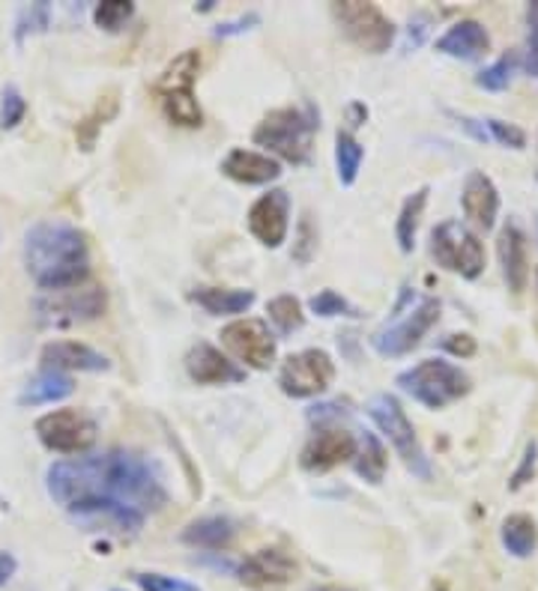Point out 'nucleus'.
<instances>
[{"instance_id": "bb28decb", "label": "nucleus", "mask_w": 538, "mask_h": 591, "mask_svg": "<svg viewBox=\"0 0 538 591\" xmlns=\"http://www.w3.org/2000/svg\"><path fill=\"white\" fill-rule=\"evenodd\" d=\"M425 204H428V185L416 189V192L404 201L398 221H395V239H398V249L404 254H410L416 249V233H419V221H422Z\"/></svg>"}, {"instance_id": "b1692460", "label": "nucleus", "mask_w": 538, "mask_h": 591, "mask_svg": "<svg viewBox=\"0 0 538 591\" xmlns=\"http://www.w3.org/2000/svg\"><path fill=\"white\" fill-rule=\"evenodd\" d=\"M183 544L198 550H228L237 538V523L228 517H201L183 529Z\"/></svg>"}, {"instance_id": "6e6552de", "label": "nucleus", "mask_w": 538, "mask_h": 591, "mask_svg": "<svg viewBox=\"0 0 538 591\" xmlns=\"http://www.w3.org/2000/svg\"><path fill=\"white\" fill-rule=\"evenodd\" d=\"M330 10H333V19L342 27V34L368 55H386L395 43V24L374 3L342 0V3H333Z\"/></svg>"}, {"instance_id": "7ed1b4c3", "label": "nucleus", "mask_w": 538, "mask_h": 591, "mask_svg": "<svg viewBox=\"0 0 538 591\" xmlns=\"http://www.w3.org/2000/svg\"><path fill=\"white\" fill-rule=\"evenodd\" d=\"M318 114L311 108H275L254 129V144L270 149L282 159L302 165L309 159L314 132H318Z\"/></svg>"}, {"instance_id": "72a5a7b5", "label": "nucleus", "mask_w": 538, "mask_h": 591, "mask_svg": "<svg viewBox=\"0 0 538 591\" xmlns=\"http://www.w3.org/2000/svg\"><path fill=\"white\" fill-rule=\"evenodd\" d=\"M51 27V7H48L46 0H39V3H31V7H24L19 12V19H15V39L24 43L27 36L43 34Z\"/></svg>"}, {"instance_id": "a19ab883", "label": "nucleus", "mask_w": 538, "mask_h": 591, "mask_svg": "<svg viewBox=\"0 0 538 591\" xmlns=\"http://www.w3.org/2000/svg\"><path fill=\"white\" fill-rule=\"evenodd\" d=\"M314 242H318V230L311 225V218H302V225H299V245L294 249V261L297 263H309L311 261V251H314Z\"/></svg>"}, {"instance_id": "864d4df0", "label": "nucleus", "mask_w": 538, "mask_h": 591, "mask_svg": "<svg viewBox=\"0 0 538 591\" xmlns=\"http://www.w3.org/2000/svg\"><path fill=\"white\" fill-rule=\"evenodd\" d=\"M440 591H446V589H440Z\"/></svg>"}, {"instance_id": "5701e85b", "label": "nucleus", "mask_w": 538, "mask_h": 591, "mask_svg": "<svg viewBox=\"0 0 538 591\" xmlns=\"http://www.w3.org/2000/svg\"><path fill=\"white\" fill-rule=\"evenodd\" d=\"M192 302H198L213 317H237L254 305V293L234 287H198L192 290Z\"/></svg>"}, {"instance_id": "1a4fd4ad", "label": "nucleus", "mask_w": 538, "mask_h": 591, "mask_svg": "<svg viewBox=\"0 0 538 591\" xmlns=\"http://www.w3.org/2000/svg\"><path fill=\"white\" fill-rule=\"evenodd\" d=\"M440 311H443L440 299L425 296L419 305L407 311V317L374 331V335H371V347H374L380 355H386V359H398V355L413 353V350L422 343L425 335L440 323Z\"/></svg>"}, {"instance_id": "8fccbe9b", "label": "nucleus", "mask_w": 538, "mask_h": 591, "mask_svg": "<svg viewBox=\"0 0 538 591\" xmlns=\"http://www.w3.org/2000/svg\"><path fill=\"white\" fill-rule=\"evenodd\" d=\"M536 287H538V269H536Z\"/></svg>"}, {"instance_id": "dca6fc26", "label": "nucleus", "mask_w": 538, "mask_h": 591, "mask_svg": "<svg viewBox=\"0 0 538 591\" xmlns=\"http://www.w3.org/2000/svg\"><path fill=\"white\" fill-rule=\"evenodd\" d=\"M186 371L198 386H228V383H242L246 379V371H240L228 355H222V350H216L213 343L206 341H198L186 353Z\"/></svg>"}, {"instance_id": "c9c22d12", "label": "nucleus", "mask_w": 538, "mask_h": 591, "mask_svg": "<svg viewBox=\"0 0 538 591\" xmlns=\"http://www.w3.org/2000/svg\"><path fill=\"white\" fill-rule=\"evenodd\" d=\"M485 129H488V135H491L493 144H500V147L509 149H527V132L515 123H505V120H497V117H488L485 120Z\"/></svg>"}, {"instance_id": "cd10ccee", "label": "nucleus", "mask_w": 538, "mask_h": 591, "mask_svg": "<svg viewBox=\"0 0 538 591\" xmlns=\"http://www.w3.org/2000/svg\"><path fill=\"white\" fill-rule=\"evenodd\" d=\"M162 111H165V117L174 125H183V129H198V125L204 123V111H201V105H198L192 91L162 93Z\"/></svg>"}, {"instance_id": "9d476101", "label": "nucleus", "mask_w": 538, "mask_h": 591, "mask_svg": "<svg viewBox=\"0 0 538 591\" xmlns=\"http://www.w3.org/2000/svg\"><path fill=\"white\" fill-rule=\"evenodd\" d=\"M335 379V362L326 350H302V353L287 355L282 371H278V386L287 398H318L326 388L333 386Z\"/></svg>"}, {"instance_id": "473e14b6", "label": "nucleus", "mask_w": 538, "mask_h": 591, "mask_svg": "<svg viewBox=\"0 0 538 591\" xmlns=\"http://www.w3.org/2000/svg\"><path fill=\"white\" fill-rule=\"evenodd\" d=\"M132 15H135V3L129 0H103L93 7V22L108 34H120L132 22Z\"/></svg>"}, {"instance_id": "f704fd0d", "label": "nucleus", "mask_w": 538, "mask_h": 591, "mask_svg": "<svg viewBox=\"0 0 538 591\" xmlns=\"http://www.w3.org/2000/svg\"><path fill=\"white\" fill-rule=\"evenodd\" d=\"M311 314H318V317L330 319V317H362L359 311H356L342 293H335V290H321L318 296H311Z\"/></svg>"}, {"instance_id": "9b49d317", "label": "nucleus", "mask_w": 538, "mask_h": 591, "mask_svg": "<svg viewBox=\"0 0 538 591\" xmlns=\"http://www.w3.org/2000/svg\"><path fill=\"white\" fill-rule=\"evenodd\" d=\"M36 436L55 455H84L96 443V421L79 410L46 412L36 421Z\"/></svg>"}, {"instance_id": "79ce46f5", "label": "nucleus", "mask_w": 538, "mask_h": 591, "mask_svg": "<svg viewBox=\"0 0 538 591\" xmlns=\"http://www.w3.org/2000/svg\"><path fill=\"white\" fill-rule=\"evenodd\" d=\"M258 22H261V15H258V12H249V15H240V19H234V22L218 24L213 34H216L218 39H228V36H240V34H246V31H252V27Z\"/></svg>"}, {"instance_id": "4468645a", "label": "nucleus", "mask_w": 538, "mask_h": 591, "mask_svg": "<svg viewBox=\"0 0 538 591\" xmlns=\"http://www.w3.org/2000/svg\"><path fill=\"white\" fill-rule=\"evenodd\" d=\"M356 451H359V443L354 433L342 431V427H323L306 443L299 463L309 472H330L347 460H356Z\"/></svg>"}, {"instance_id": "37998d69", "label": "nucleus", "mask_w": 538, "mask_h": 591, "mask_svg": "<svg viewBox=\"0 0 538 591\" xmlns=\"http://www.w3.org/2000/svg\"><path fill=\"white\" fill-rule=\"evenodd\" d=\"M443 350H449L452 355H461V359H470L473 353H476V338L473 335H449V338H443Z\"/></svg>"}, {"instance_id": "de8ad7c7", "label": "nucleus", "mask_w": 538, "mask_h": 591, "mask_svg": "<svg viewBox=\"0 0 538 591\" xmlns=\"http://www.w3.org/2000/svg\"><path fill=\"white\" fill-rule=\"evenodd\" d=\"M213 7H216V3H213V0H204V3H201V7H198V10H201V12H210V10H213Z\"/></svg>"}, {"instance_id": "a211bd4d", "label": "nucleus", "mask_w": 538, "mask_h": 591, "mask_svg": "<svg viewBox=\"0 0 538 591\" xmlns=\"http://www.w3.org/2000/svg\"><path fill=\"white\" fill-rule=\"evenodd\" d=\"M497 251H500V266H503V278L509 290L521 296L529 285V254H527V233L521 230L517 221H505L497 239Z\"/></svg>"}, {"instance_id": "09e8293b", "label": "nucleus", "mask_w": 538, "mask_h": 591, "mask_svg": "<svg viewBox=\"0 0 538 591\" xmlns=\"http://www.w3.org/2000/svg\"><path fill=\"white\" fill-rule=\"evenodd\" d=\"M311 591H347V589H338V586H321V589H311Z\"/></svg>"}, {"instance_id": "f3484780", "label": "nucleus", "mask_w": 538, "mask_h": 591, "mask_svg": "<svg viewBox=\"0 0 538 591\" xmlns=\"http://www.w3.org/2000/svg\"><path fill=\"white\" fill-rule=\"evenodd\" d=\"M461 209L479 230H491L500 216V192L485 171H470L461 189Z\"/></svg>"}, {"instance_id": "20e7f679", "label": "nucleus", "mask_w": 538, "mask_h": 591, "mask_svg": "<svg viewBox=\"0 0 538 591\" xmlns=\"http://www.w3.org/2000/svg\"><path fill=\"white\" fill-rule=\"evenodd\" d=\"M108 307V293L103 285L81 281V285L48 290L34 299V317L46 329H69L99 319Z\"/></svg>"}, {"instance_id": "f257e3e1", "label": "nucleus", "mask_w": 538, "mask_h": 591, "mask_svg": "<svg viewBox=\"0 0 538 591\" xmlns=\"http://www.w3.org/2000/svg\"><path fill=\"white\" fill-rule=\"evenodd\" d=\"M46 487L87 532L135 534L150 514L168 505L159 467L127 448L55 460L46 472Z\"/></svg>"}, {"instance_id": "2f4dec72", "label": "nucleus", "mask_w": 538, "mask_h": 591, "mask_svg": "<svg viewBox=\"0 0 538 591\" xmlns=\"http://www.w3.org/2000/svg\"><path fill=\"white\" fill-rule=\"evenodd\" d=\"M515 69H517V55L515 51H505L503 58L493 60L491 67H485L476 75V87L488 93H503L512 87V79H515Z\"/></svg>"}, {"instance_id": "a18cd8bd", "label": "nucleus", "mask_w": 538, "mask_h": 591, "mask_svg": "<svg viewBox=\"0 0 538 591\" xmlns=\"http://www.w3.org/2000/svg\"><path fill=\"white\" fill-rule=\"evenodd\" d=\"M428 19L425 15H416V19H410V31H407V51H413V48L422 46V36L428 34Z\"/></svg>"}, {"instance_id": "393cba45", "label": "nucleus", "mask_w": 538, "mask_h": 591, "mask_svg": "<svg viewBox=\"0 0 538 591\" xmlns=\"http://www.w3.org/2000/svg\"><path fill=\"white\" fill-rule=\"evenodd\" d=\"M505 553L515 558H529L538 546V526L527 514H509L500 529Z\"/></svg>"}, {"instance_id": "3c124183", "label": "nucleus", "mask_w": 538, "mask_h": 591, "mask_svg": "<svg viewBox=\"0 0 538 591\" xmlns=\"http://www.w3.org/2000/svg\"><path fill=\"white\" fill-rule=\"evenodd\" d=\"M536 230H538V218H536Z\"/></svg>"}, {"instance_id": "6ab92c4d", "label": "nucleus", "mask_w": 538, "mask_h": 591, "mask_svg": "<svg viewBox=\"0 0 538 591\" xmlns=\"http://www.w3.org/2000/svg\"><path fill=\"white\" fill-rule=\"evenodd\" d=\"M39 362L43 367H51V371H84V374H103L111 367L108 355L93 350L91 343L81 341H51L43 347L39 353Z\"/></svg>"}, {"instance_id": "a878e982", "label": "nucleus", "mask_w": 538, "mask_h": 591, "mask_svg": "<svg viewBox=\"0 0 538 591\" xmlns=\"http://www.w3.org/2000/svg\"><path fill=\"white\" fill-rule=\"evenodd\" d=\"M362 161H366V147L354 137V132L338 129L335 132V168H338V182L342 185H354L362 171Z\"/></svg>"}, {"instance_id": "ea45409f", "label": "nucleus", "mask_w": 538, "mask_h": 591, "mask_svg": "<svg viewBox=\"0 0 538 591\" xmlns=\"http://www.w3.org/2000/svg\"><path fill=\"white\" fill-rule=\"evenodd\" d=\"M536 467H538V443L533 439V443H527V451H524V460H521L517 472L509 478V490L515 493V490L524 487L527 481H533V475H536Z\"/></svg>"}, {"instance_id": "7c9ffc66", "label": "nucleus", "mask_w": 538, "mask_h": 591, "mask_svg": "<svg viewBox=\"0 0 538 591\" xmlns=\"http://www.w3.org/2000/svg\"><path fill=\"white\" fill-rule=\"evenodd\" d=\"M266 314L275 323V329L282 331V335H290V331L302 329V323H306V314H302V302H299L297 296L282 293L270 299V305H266Z\"/></svg>"}, {"instance_id": "49530a36", "label": "nucleus", "mask_w": 538, "mask_h": 591, "mask_svg": "<svg viewBox=\"0 0 538 591\" xmlns=\"http://www.w3.org/2000/svg\"><path fill=\"white\" fill-rule=\"evenodd\" d=\"M15 570H19V562H15V556L0 550V586H7V582L15 577Z\"/></svg>"}, {"instance_id": "412c9836", "label": "nucleus", "mask_w": 538, "mask_h": 591, "mask_svg": "<svg viewBox=\"0 0 538 591\" xmlns=\"http://www.w3.org/2000/svg\"><path fill=\"white\" fill-rule=\"evenodd\" d=\"M222 171L230 180L242 182V185H266L282 177V165L273 156L254 153V149H230L228 156L222 159Z\"/></svg>"}, {"instance_id": "f8f14e48", "label": "nucleus", "mask_w": 538, "mask_h": 591, "mask_svg": "<svg viewBox=\"0 0 538 591\" xmlns=\"http://www.w3.org/2000/svg\"><path fill=\"white\" fill-rule=\"evenodd\" d=\"M222 343L254 371H266L275 362V338L264 319H234L222 329Z\"/></svg>"}, {"instance_id": "58836bf2", "label": "nucleus", "mask_w": 538, "mask_h": 591, "mask_svg": "<svg viewBox=\"0 0 538 591\" xmlns=\"http://www.w3.org/2000/svg\"><path fill=\"white\" fill-rule=\"evenodd\" d=\"M527 24H529V34H527V60H524V67H527L529 75H536L538 79V0L527 7Z\"/></svg>"}, {"instance_id": "39448f33", "label": "nucleus", "mask_w": 538, "mask_h": 591, "mask_svg": "<svg viewBox=\"0 0 538 591\" xmlns=\"http://www.w3.org/2000/svg\"><path fill=\"white\" fill-rule=\"evenodd\" d=\"M398 386L428 410H446L449 403L470 395V376L446 359H425L398 374Z\"/></svg>"}, {"instance_id": "c85d7f7f", "label": "nucleus", "mask_w": 538, "mask_h": 591, "mask_svg": "<svg viewBox=\"0 0 538 591\" xmlns=\"http://www.w3.org/2000/svg\"><path fill=\"white\" fill-rule=\"evenodd\" d=\"M386 448H383V443H380L374 433H366L362 436V448L356 451V472L366 478V481H371V484H380L383 481V475H386Z\"/></svg>"}, {"instance_id": "603ef678", "label": "nucleus", "mask_w": 538, "mask_h": 591, "mask_svg": "<svg viewBox=\"0 0 538 591\" xmlns=\"http://www.w3.org/2000/svg\"><path fill=\"white\" fill-rule=\"evenodd\" d=\"M111 591H120V589H111Z\"/></svg>"}, {"instance_id": "4be33fe9", "label": "nucleus", "mask_w": 538, "mask_h": 591, "mask_svg": "<svg viewBox=\"0 0 538 591\" xmlns=\"http://www.w3.org/2000/svg\"><path fill=\"white\" fill-rule=\"evenodd\" d=\"M72 391H75L72 376L63 374V371L43 367L39 374H34L27 383H24L22 395H19V403H22V407H46V403L67 400Z\"/></svg>"}, {"instance_id": "ddd939ff", "label": "nucleus", "mask_w": 538, "mask_h": 591, "mask_svg": "<svg viewBox=\"0 0 538 591\" xmlns=\"http://www.w3.org/2000/svg\"><path fill=\"white\" fill-rule=\"evenodd\" d=\"M249 230L252 237L266 245V249H278L287 239L290 230V197L282 189L261 194L249 209Z\"/></svg>"}, {"instance_id": "423d86ee", "label": "nucleus", "mask_w": 538, "mask_h": 591, "mask_svg": "<svg viewBox=\"0 0 538 591\" xmlns=\"http://www.w3.org/2000/svg\"><path fill=\"white\" fill-rule=\"evenodd\" d=\"M366 410L368 415H371V421L380 427V433L390 439L392 448L398 451L404 467L410 469L416 478L431 481V475H434V472H431V460L425 455L422 443H419V436H416V427H413V421L407 419V412L402 410L398 398H392V395H374V398L368 400Z\"/></svg>"}, {"instance_id": "e433bc0d", "label": "nucleus", "mask_w": 538, "mask_h": 591, "mask_svg": "<svg viewBox=\"0 0 538 591\" xmlns=\"http://www.w3.org/2000/svg\"><path fill=\"white\" fill-rule=\"evenodd\" d=\"M24 114H27V99L22 96V91L15 84L3 87V93H0V125L15 129L24 120Z\"/></svg>"}, {"instance_id": "c756f323", "label": "nucleus", "mask_w": 538, "mask_h": 591, "mask_svg": "<svg viewBox=\"0 0 538 591\" xmlns=\"http://www.w3.org/2000/svg\"><path fill=\"white\" fill-rule=\"evenodd\" d=\"M198 72H201V55L198 51H183L171 67L165 69V75L159 79V93L192 91Z\"/></svg>"}, {"instance_id": "aec40b11", "label": "nucleus", "mask_w": 538, "mask_h": 591, "mask_svg": "<svg viewBox=\"0 0 538 591\" xmlns=\"http://www.w3.org/2000/svg\"><path fill=\"white\" fill-rule=\"evenodd\" d=\"M437 51L455 60H479L491 51V34L476 19H461L437 39Z\"/></svg>"}, {"instance_id": "2eb2a0df", "label": "nucleus", "mask_w": 538, "mask_h": 591, "mask_svg": "<svg viewBox=\"0 0 538 591\" xmlns=\"http://www.w3.org/2000/svg\"><path fill=\"white\" fill-rule=\"evenodd\" d=\"M297 577V562L278 546H264L237 565V580L252 589H275Z\"/></svg>"}, {"instance_id": "0eeeda50", "label": "nucleus", "mask_w": 538, "mask_h": 591, "mask_svg": "<svg viewBox=\"0 0 538 591\" xmlns=\"http://www.w3.org/2000/svg\"><path fill=\"white\" fill-rule=\"evenodd\" d=\"M431 257L446 273H455L467 281H476L485 273V245L476 230L458 218H446L431 230Z\"/></svg>"}, {"instance_id": "4c0bfd02", "label": "nucleus", "mask_w": 538, "mask_h": 591, "mask_svg": "<svg viewBox=\"0 0 538 591\" xmlns=\"http://www.w3.org/2000/svg\"><path fill=\"white\" fill-rule=\"evenodd\" d=\"M135 582L141 591H201L198 586L165 574H135Z\"/></svg>"}, {"instance_id": "c03bdc74", "label": "nucleus", "mask_w": 538, "mask_h": 591, "mask_svg": "<svg viewBox=\"0 0 538 591\" xmlns=\"http://www.w3.org/2000/svg\"><path fill=\"white\" fill-rule=\"evenodd\" d=\"M455 120L461 123V129L464 132H470L476 141H481V144H491V135H488V129H485V120H476V117H467V114H452Z\"/></svg>"}, {"instance_id": "f03ea898", "label": "nucleus", "mask_w": 538, "mask_h": 591, "mask_svg": "<svg viewBox=\"0 0 538 591\" xmlns=\"http://www.w3.org/2000/svg\"><path fill=\"white\" fill-rule=\"evenodd\" d=\"M22 257L24 269L43 293L81 285L91 275L87 237L67 218L36 221L34 228L24 233Z\"/></svg>"}]
</instances>
